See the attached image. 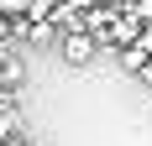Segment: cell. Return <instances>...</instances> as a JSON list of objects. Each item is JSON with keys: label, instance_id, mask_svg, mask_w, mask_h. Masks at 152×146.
<instances>
[{"label": "cell", "instance_id": "cell-1", "mask_svg": "<svg viewBox=\"0 0 152 146\" xmlns=\"http://www.w3.org/2000/svg\"><path fill=\"white\" fill-rule=\"evenodd\" d=\"M58 52H63V63H74V68H84V63L100 52V42H94L89 31H63L58 37Z\"/></svg>", "mask_w": 152, "mask_h": 146}, {"label": "cell", "instance_id": "cell-3", "mask_svg": "<svg viewBox=\"0 0 152 146\" xmlns=\"http://www.w3.org/2000/svg\"><path fill=\"white\" fill-rule=\"evenodd\" d=\"M137 84H142V89H152V63H147V68L137 73Z\"/></svg>", "mask_w": 152, "mask_h": 146}, {"label": "cell", "instance_id": "cell-2", "mask_svg": "<svg viewBox=\"0 0 152 146\" xmlns=\"http://www.w3.org/2000/svg\"><path fill=\"white\" fill-rule=\"evenodd\" d=\"M126 11H131V16L142 21V26L152 31V0H126Z\"/></svg>", "mask_w": 152, "mask_h": 146}, {"label": "cell", "instance_id": "cell-4", "mask_svg": "<svg viewBox=\"0 0 152 146\" xmlns=\"http://www.w3.org/2000/svg\"><path fill=\"white\" fill-rule=\"evenodd\" d=\"M0 146H26V141H21V136H5V141H0Z\"/></svg>", "mask_w": 152, "mask_h": 146}]
</instances>
